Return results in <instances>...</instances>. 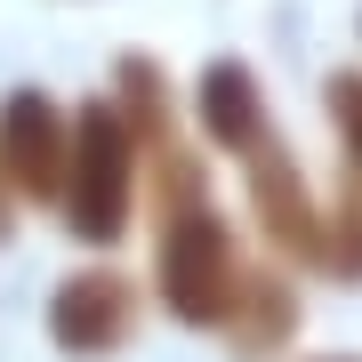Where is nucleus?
Segmentation results:
<instances>
[{
    "mask_svg": "<svg viewBox=\"0 0 362 362\" xmlns=\"http://www.w3.org/2000/svg\"><path fill=\"white\" fill-rule=\"evenodd\" d=\"M137 194H145V145L129 129V113L113 97L73 105V169H65V202H57L73 242L113 250L137 226Z\"/></svg>",
    "mask_w": 362,
    "mask_h": 362,
    "instance_id": "nucleus-1",
    "label": "nucleus"
},
{
    "mask_svg": "<svg viewBox=\"0 0 362 362\" xmlns=\"http://www.w3.org/2000/svg\"><path fill=\"white\" fill-rule=\"evenodd\" d=\"M233 282H242V250H233V226L209 194L153 218V290L185 330H218L233 306Z\"/></svg>",
    "mask_w": 362,
    "mask_h": 362,
    "instance_id": "nucleus-2",
    "label": "nucleus"
},
{
    "mask_svg": "<svg viewBox=\"0 0 362 362\" xmlns=\"http://www.w3.org/2000/svg\"><path fill=\"white\" fill-rule=\"evenodd\" d=\"M242 194H250V218H258L266 250L282 266H306L322 274V242H330V202L306 185V169H298V153L282 137H266L258 153L242 161Z\"/></svg>",
    "mask_w": 362,
    "mask_h": 362,
    "instance_id": "nucleus-3",
    "label": "nucleus"
},
{
    "mask_svg": "<svg viewBox=\"0 0 362 362\" xmlns=\"http://www.w3.org/2000/svg\"><path fill=\"white\" fill-rule=\"evenodd\" d=\"M137 314H145V298L121 266H81L49 298V338L65 362H105L137 338Z\"/></svg>",
    "mask_w": 362,
    "mask_h": 362,
    "instance_id": "nucleus-4",
    "label": "nucleus"
},
{
    "mask_svg": "<svg viewBox=\"0 0 362 362\" xmlns=\"http://www.w3.org/2000/svg\"><path fill=\"white\" fill-rule=\"evenodd\" d=\"M0 169L25 202H65L73 169V113L49 89H8L0 97Z\"/></svg>",
    "mask_w": 362,
    "mask_h": 362,
    "instance_id": "nucleus-5",
    "label": "nucleus"
},
{
    "mask_svg": "<svg viewBox=\"0 0 362 362\" xmlns=\"http://www.w3.org/2000/svg\"><path fill=\"white\" fill-rule=\"evenodd\" d=\"M298 330H306V298H298L290 266H250L242 258V282H233V306H226V354L242 362H274L282 346H298Z\"/></svg>",
    "mask_w": 362,
    "mask_h": 362,
    "instance_id": "nucleus-6",
    "label": "nucleus"
},
{
    "mask_svg": "<svg viewBox=\"0 0 362 362\" xmlns=\"http://www.w3.org/2000/svg\"><path fill=\"white\" fill-rule=\"evenodd\" d=\"M194 121H202L209 153H226V161H250V153L274 137L266 89H258V73H250L242 57H209V65H202V81H194Z\"/></svg>",
    "mask_w": 362,
    "mask_h": 362,
    "instance_id": "nucleus-7",
    "label": "nucleus"
},
{
    "mask_svg": "<svg viewBox=\"0 0 362 362\" xmlns=\"http://www.w3.org/2000/svg\"><path fill=\"white\" fill-rule=\"evenodd\" d=\"M105 97L129 113V129H137L145 153H169V145L185 137V129H177V113H169V73L153 65V57H137V49H129V57L113 65V89H105Z\"/></svg>",
    "mask_w": 362,
    "mask_h": 362,
    "instance_id": "nucleus-8",
    "label": "nucleus"
},
{
    "mask_svg": "<svg viewBox=\"0 0 362 362\" xmlns=\"http://www.w3.org/2000/svg\"><path fill=\"white\" fill-rule=\"evenodd\" d=\"M322 274L362 282V177H346L330 194V242H322Z\"/></svg>",
    "mask_w": 362,
    "mask_h": 362,
    "instance_id": "nucleus-9",
    "label": "nucleus"
},
{
    "mask_svg": "<svg viewBox=\"0 0 362 362\" xmlns=\"http://www.w3.org/2000/svg\"><path fill=\"white\" fill-rule=\"evenodd\" d=\"M322 113H330V129H338L346 177H362V73H330L322 81Z\"/></svg>",
    "mask_w": 362,
    "mask_h": 362,
    "instance_id": "nucleus-10",
    "label": "nucleus"
},
{
    "mask_svg": "<svg viewBox=\"0 0 362 362\" xmlns=\"http://www.w3.org/2000/svg\"><path fill=\"white\" fill-rule=\"evenodd\" d=\"M16 202H25V194H16V185H8V169H0V242H8V226H16V218H8Z\"/></svg>",
    "mask_w": 362,
    "mask_h": 362,
    "instance_id": "nucleus-11",
    "label": "nucleus"
},
{
    "mask_svg": "<svg viewBox=\"0 0 362 362\" xmlns=\"http://www.w3.org/2000/svg\"><path fill=\"white\" fill-rule=\"evenodd\" d=\"M322 362H346V354H322Z\"/></svg>",
    "mask_w": 362,
    "mask_h": 362,
    "instance_id": "nucleus-12",
    "label": "nucleus"
}]
</instances>
